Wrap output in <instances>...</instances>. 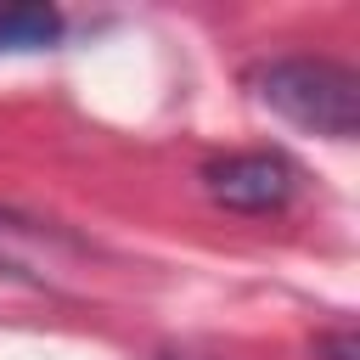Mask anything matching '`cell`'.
Masks as SVG:
<instances>
[{
  "instance_id": "3957f363",
  "label": "cell",
  "mask_w": 360,
  "mask_h": 360,
  "mask_svg": "<svg viewBox=\"0 0 360 360\" xmlns=\"http://www.w3.org/2000/svg\"><path fill=\"white\" fill-rule=\"evenodd\" d=\"M68 253H73V242H68L56 225H39V219H22V214L0 208V270H6V276L56 287Z\"/></svg>"
},
{
  "instance_id": "5b68a950",
  "label": "cell",
  "mask_w": 360,
  "mask_h": 360,
  "mask_svg": "<svg viewBox=\"0 0 360 360\" xmlns=\"http://www.w3.org/2000/svg\"><path fill=\"white\" fill-rule=\"evenodd\" d=\"M315 354H326V360H354L360 349H354V332H332V338H315Z\"/></svg>"
},
{
  "instance_id": "277c9868",
  "label": "cell",
  "mask_w": 360,
  "mask_h": 360,
  "mask_svg": "<svg viewBox=\"0 0 360 360\" xmlns=\"http://www.w3.org/2000/svg\"><path fill=\"white\" fill-rule=\"evenodd\" d=\"M62 11L56 6H0V51H45L62 39Z\"/></svg>"
},
{
  "instance_id": "7a4b0ae2",
  "label": "cell",
  "mask_w": 360,
  "mask_h": 360,
  "mask_svg": "<svg viewBox=\"0 0 360 360\" xmlns=\"http://www.w3.org/2000/svg\"><path fill=\"white\" fill-rule=\"evenodd\" d=\"M202 186H208V197L219 208L276 214L298 191V163L281 158V152H231V158H219V163L202 169Z\"/></svg>"
},
{
  "instance_id": "6da1fadb",
  "label": "cell",
  "mask_w": 360,
  "mask_h": 360,
  "mask_svg": "<svg viewBox=\"0 0 360 360\" xmlns=\"http://www.w3.org/2000/svg\"><path fill=\"white\" fill-rule=\"evenodd\" d=\"M248 84L270 112H281L298 129H315L332 141H349L360 129V79L332 56H276L253 68Z\"/></svg>"
}]
</instances>
